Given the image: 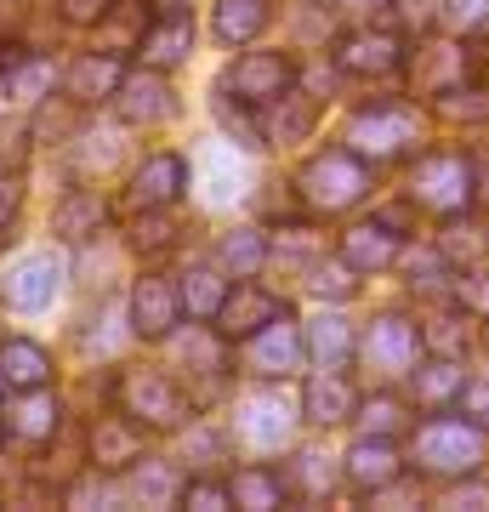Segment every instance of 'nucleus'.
Segmentation results:
<instances>
[{"label":"nucleus","instance_id":"obj_30","mask_svg":"<svg viewBox=\"0 0 489 512\" xmlns=\"http://www.w3.org/2000/svg\"><path fill=\"white\" fill-rule=\"evenodd\" d=\"M228 490H234V507H245V512H273V507H285L290 484L273 473V467H239V473L228 478Z\"/></svg>","mask_w":489,"mask_h":512},{"label":"nucleus","instance_id":"obj_33","mask_svg":"<svg viewBox=\"0 0 489 512\" xmlns=\"http://www.w3.org/2000/svg\"><path fill=\"white\" fill-rule=\"evenodd\" d=\"M262 262H268V239L256 234V228H228L217 239V268L234 279H251L262 274Z\"/></svg>","mask_w":489,"mask_h":512},{"label":"nucleus","instance_id":"obj_41","mask_svg":"<svg viewBox=\"0 0 489 512\" xmlns=\"http://www.w3.org/2000/svg\"><path fill=\"white\" fill-rule=\"evenodd\" d=\"M308 291L319 296V302H347V296L359 291V279H353V268H347V262H319V268H313V279H308Z\"/></svg>","mask_w":489,"mask_h":512},{"label":"nucleus","instance_id":"obj_1","mask_svg":"<svg viewBox=\"0 0 489 512\" xmlns=\"http://www.w3.org/2000/svg\"><path fill=\"white\" fill-rule=\"evenodd\" d=\"M364 194H370V165H364V154H353V148H325V154H313V160L302 165V177H296V200L308 205V211H325V217L359 205Z\"/></svg>","mask_w":489,"mask_h":512},{"label":"nucleus","instance_id":"obj_13","mask_svg":"<svg viewBox=\"0 0 489 512\" xmlns=\"http://www.w3.org/2000/svg\"><path fill=\"white\" fill-rule=\"evenodd\" d=\"M188 194V160L182 154H148L137 171H131V194L126 205L131 211H165Z\"/></svg>","mask_w":489,"mask_h":512},{"label":"nucleus","instance_id":"obj_39","mask_svg":"<svg viewBox=\"0 0 489 512\" xmlns=\"http://www.w3.org/2000/svg\"><path fill=\"white\" fill-rule=\"evenodd\" d=\"M438 114L455 120V126H484L489 120V86H450V92L433 97Z\"/></svg>","mask_w":489,"mask_h":512},{"label":"nucleus","instance_id":"obj_38","mask_svg":"<svg viewBox=\"0 0 489 512\" xmlns=\"http://www.w3.org/2000/svg\"><path fill=\"white\" fill-rule=\"evenodd\" d=\"M290 490L302 495V501H325L330 484H336V467H330V456H319V450H302V456L290 461Z\"/></svg>","mask_w":489,"mask_h":512},{"label":"nucleus","instance_id":"obj_51","mask_svg":"<svg viewBox=\"0 0 489 512\" xmlns=\"http://www.w3.org/2000/svg\"><path fill=\"white\" fill-rule=\"evenodd\" d=\"M12 63H18V52H12V46H0V80L12 74Z\"/></svg>","mask_w":489,"mask_h":512},{"label":"nucleus","instance_id":"obj_21","mask_svg":"<svg viewBox=\"0 0 489 512\" xmlns=\"http://www.w3.org/2000/svg\"><path fill=\"white\" fill-rule=\"evenodd\" d=\"M120 80H126V69H120V57L114 52H86V57H74L69 63L63 92H69L74 109H86V103H103V97L120 92Z\"/></svg>","mask_w":489,"mask_h":512},{"label":"nucleus","instance_id":"obj_48","mask_svg":"<svg viewBox=\"0 0 489 512\" xmlns=\"http://www.w3.org/2000/svg\"><path fill=\"white\" fill-rule=\"evenodd\" d=\"M18 205H23V183H18V177H6V171H0V228H6V222L18 217Z\"/></svg>","mask_w":489,"mask_h":512},{"label":"nucleus","instance_id":"obj_43","mask_svg":"<svg viewBox=\"0 0 489 512\" xmlns=\"http://www.w3.org/2000/svg\"><path fill=\"white\" fill-rule=\"evenodd\" d=\"M182 501L200 512H222V507H234V490L217 484V478H194V484H182Z\"/></svg>","mask_w":489,"mask_h":512},{"label":"nucleus","instance_id":"obj_26","mask_svg":"<svg viewBox=\"0 0 489 512\" xmlns=\"http://www.w3.org/2000/svg\"><path fill=\"white\" fill-rule=\"evenodd\" d=\"M0 370H6V387L29 393V387L52 382V353L29 342V336H12V342H0Z\"/></svg>","mask_w":489,"mask_h":512},{"label":"nucleus","instance_id":"obj_4","mask_svg":"<svg viewBox=\"0 0 489 512\" xmlns=\"http://www.w3.org/2000/svg\"><path fill=\"white\" fill-rule=\"evenodd\" d=\"M410 205L433 211V217H461L472 205V160L467 154H421L410 171Z\"/></svg>","mask_w":489,"mask_h":512},{"label":"nucleus","instance_id":"obj_10","mask_svg":"<svg viewBox=\"0 0 489 512\" xmlns=\"http://www.w3.org/2000/svg\"><path fill=\"white\" fill-rule=\"evenodd\" d=\"M182 325V291L160 274H143L131 285V336L143 342H165Z\"/></svg>","mask_w":489,"mask_h":512},{"label":"nucleus","instance_id":"obj_17","mask_svg":"<svg viewBox=\"0 0 489 512\" xmlns=\"http://www.w3.org/2000/svg\"><path fill=\"white\" fill-rule=\"evenodd\" d=\"M188 52H194V18L182 12V6H160V18L148 23L143 46H137V57H143V69H177V63H188Z\"/></svg>","mask_w":489,"mask_h":512},{"label":"nucleus","instance_id":"obj_12","mask_svg":"<svg viewBox=\"0 0 489 512\" xmlns=\"http://www.w3.org/2000/svg\"><path fill=\"white\" fill-rule=\"evenodd\" d=\"M342 473H347V484H353L359 495H387L404 478V456H399V444L393 439L364 433V439L342 456Z\"/></svg>","mask_w":489,"mask_h":512},{"label":"nucleus","instance_id":"obj_5","mask_svg":"<svg viewBox=\"0 0 489 512\" xmlns=\"http://www.w3.org/2000/svg\"><path fill=\"white\" fill-rule=\"evenodd\" d=\"M109 393H114V404H120L131 421H143V427H182V421L194 416L165 370H120Z\"/></svg>","mask_w":489,"mask_h":512},{"label":"nucleus","instance_id":"obj_11","mask_svg":"<svg viewBox=\"0 0 489 512\" xmlns=\"http://www.w3.org/2000/svg\"><path fill=\"white\" fill-rule=\"evenodd\" d=\"M86 456L97 473H126L143 461V421H131L126 410H114V416H97L86 433Z\"/></svg>","mask_w":489,"mask_h":512},{"label":"nucleus","instance_id":"obj_8","mask_svg":"<svg viewBox=\"0 0 489 512\" xmlns=\"http://www.w3.org/2000/svg\"><path fill=\"white\" fill-rule=\"evenodd\" d=\"M308 359V342H302V325L285 313H273L262 330H251L245 336V370H256V376H268V382H279V376H290V370Z\"/></svg>","mask_w":489,"mask_h":512},{"label":"nucleus","instance_id":"obj_46","mask_svg":"<svg viewBox=\"0 0 489 512\" xmlns=\"http://www.w3.org/2000/svg\"><path fill=\"white\" fill-rule=\"evenodd\" d=\"M109 6L114 0H57V12H63L69 23H103L109 18Z\"/></svg>","mask_w":489,"mask_h":512},{"label":"nucleus","instance_id":"obj_14","mask_svg":"<svg viewBox=\"0 0 489 512\" xmlns=\"http://www.w3.org/2000/svg\"><path fill=\"white\" fill-rule=\"evenodd\" d=\"M399 63H404V40L393 35V29H353V35L336 40V69H342V74L387 80Z\"/></svg>","mask_w":489,"mask_h":512},{"label":"nucleus","instance_id":"obj_19","mask_svg":"<svg viewBox=\"0 0 489 512\" xmlns=\"http://www.w3.org/2000/svg\"><path fill=\"white\" fill-rule=\"evenodd\" d=\"M290 427H296V416H290V404L279 393H251L239 404V439L251 450H285Z\"/></svg>","mask_w":489,"mask_h":512},{"label":"nucleus","instance_id":"obj_27","mask_svg":"<svg viewBox=\"0 0 489 512\" xmlns=\"http://www.w3.org/2000/svg\"><path fill=\"white\" fill-rule=\"evenodd\" d=\"M12 433L29 439V444L57 439V433H63V404H57L46 387H29V393L18 399V410H12Z\"/></svg>","mask_w":489,"mask_h":512},{"label":"nucleus","instance_id":"obj_9","mask_svg":"<svg viewBox=\"0 0 489 512\" xmlns=\"http://www.w3.org/2000/svg\"><path fill=\"white\" fill-rule=\"evenodd\" d=\"M57 291H63V256L57 251H35V256H23L12 274L0 279V296H6V308H18V313H40V308H52Z\"/></svg>","mask_w":489,"mask_h":512},{"label":"nucleus","instance_id":"obj_6","mask_svg":"<svg viewBox=\"0 0 489 512\" xmlns=\"http://www.w3.org/2000/svg\"><path fill=\"white\" fill-rule=\"evenodd\" d=\"M290 80H296V63L285 52H245L234 57L228 69H222V92H234V103H251V109H268L273 97L290 92Z\"/></svg>","mask_w":489,"mask_h":512},{"label":"nucleus","instance_id":"obj_42","mask_svg":"<svg viewBox=\"0 0 489 512\" xmlns=\"http://www.w3.org/2000/svg\"><path fill=\"white\" fill-rule=\"evenodd\" d=\"M438 23H444V29H461V35H467V29L489 23V0H444V6H438Z\"/></svg>","mask_w":489,"mask_h":512},{"label":"nucleus","instance_id":"obj_23","mask_svg":"<svg viewBox=\"0 0 489 512\" xmlns=\"http://www.w3.org/2000/svg\"><path fill=\"white\" fill-rule=\"evenodd\" d=\"M103 217H109L103 194H97V188H74V194H63V200H57L52 234L63 239V245H80V239H91L97 228H103Z\"/></svg>","mask_w":489,"mask_h":512},{"label":"nucleus","instance_id":"obj_7","mask_svg":"<svg viewBox=\"0 0 489 512\" xmlns=\"http://www.w3.org/2000/svg\"><path fill=\"white\" fill-rule=\"evenodd\" d=\"M359 353H364V365L381 370V376H410L427 348H421V325H410L404 313H381V319H370Z\"/></svg>","mask_w":489,"mask_h":512},{"label":"nucleus","instance_id":"obj_47","mask_svg":"<svg viewBox=\"0 0 489 512\" xmlns=\"http://www.w3.org/2000/svg\"><path fill=\"white\" fill-rule=\"evenodd\" d=\"M478 473H467V484H455L444 507H489V484H472Z\"/></svg>","mask_w":489,"mask_h":512},{"label":"nucleus","instance_id":"obj_31","mask_svg":"<svg viewBox=\"0 0 489 512\" xmlns=\"http://www.w3.org/2000/svg\"><path fill=\"white\" fill-rule=\"evenodd\" d=\"M222 46H245L268 29V0H217V18H211Z\"/></svg>","mask_w":489,"mask_h":512},{"label":"nucleus","instance_id":"obj_49","mask_svg":"<svg viewBox=\"0 0 489 512\" xmlns=\"http://www.w3.org/2000/svg\"><path fill=\"white\" fill-rule=\"evenodd\" d=\"M188 450H194L200 461H217L222 456V439H217V433H194V439H188Z\"/></svg>","mask_w":489,"mask_h":512},{"label":"nucleus","instance_id":"obj_32","mask_svg":"<svg viewBox=\"0 0 489 512\" xmlns=\"http://www.w3.org/2000/svg\"><path fill=\"white\" fill-rule=\"evenodd\" d=\"M148 12L143 6H120V0H114L109 6V18L97 23V52H114V57H126V52H137V46H143V35H148Z\"/></svg>","mask_w":489,"mask_h":512},{"label":"nucleus","instance_id":"obj_16","mask_svg":"<svg viewBox=\"0 0 489 512\" xmlns=\"http://www.w3.org/2000/svg\"><path fill=\"white\" fill-rule=\"evenodd\" d=\"M114 109L126 126H165L177 114V92L160 80V69H143V74H126L120 92H114Z\"/></svg>","mask_w":489,"mask_h":512},{"label":"nucleus","instance_id":"obj_22","mask_svg":"<svg viewBox=\"0 0 489 512\" xmlns=\"http://www.w3.org/2000/svg\"><path fill=\"white\" fill-rule=\"evenodd\" d=\"M313 126H319V97L285 92V97H273V103H268V126H262V143H273V148L308 143Z\"/></svg>","mask_w":489,"mask_h":512},{"label":"nucleus","instance_id":"obj_44","mask_svg":"<svg viewBox=\"0 0 489 512\" xmlns=\"http://www.w3.org/2000/svg\"><path fill=\"white\" fill-rule=\"evenodd\" d=\"M171 234H177V228H171L160 211H143V217H137V228H131V245H137V251H165V245H171Z\"/></svg>","mask_w":489,"mask_h":512},{"label":"nucleus","instance_id":"obj_53","mask_svg":"<svg viewBox=\"0 0 489 512\" xmlns=\"http://www.w3.org/2000/svg\"><path fill=\"white\" fill-rule=\"evenodd\" d=\"M484 353H489V325H484Z\"/></svg>","mask_w":489,"mask_h":512},{"label":"nucleus","instance_id":"obj_50","mask_svg":"<svg viewBox=\"0 0 489 512\" xmlns=\"http://www.w3.org/2000/svg\"><path fill=\"white\" fill-rule=\"evenodd\" d=\"M472 205H489V165H484V171L472 165Z\"/></svg>","mask_w":489,"mask_h":512},{"label":"nucleus","instance_id":"obj_36","mask_svg":"<svg viewBox=\"0 0 489 512\" xmlns=\"http://www.w3.org/2000/svg\"><path fill=\"white\" fill-rule=\"evenodd\" d=\"M472 342V330H467V313H438V319H427L421 325V348L433 353V359H461Z\"/></svg>","mask_w":489,"mask_h":512},{"label":"nucleus","instance_id":"obj_25","mask_svg":"<svg viewBox=\"0 0 489 512\" xmlns=\"http://www.w3.org/2000/svg\"><path fill=\"white\" fill-rule=\"evenodd\" d=\"M461 52L467 46H421L416 63H410V86L421 97H438V92H450V86H461V74H467Z\"/></svg>","mask_w":489,"mask_h":512},{"label":"nucleus","instance_id":"obj_15","mask_svg":"<svg viewBox=\"0 0 489 512\" xmlns=\"http://www.w3.org/2000/svg\"><path fill=\"white\" fill-rule=\"evenodd\" d=\"M273 313H285V302H279L273 291H262V285H251V279H239L234 291L222 296V308H217V319H211V325H217L222 342H245L251 330L268 325Z\"/></svg>","mask_w":489,"mask_h":512},{"label":"nucleus","instance_id":"obj_35","mask_svg":"<svg viewBox=\"0 0 489 512\" xmlns=\"http://www.w3.org/2000/svg\"><path fill=\"white\" fill-rule=\"evenodd\" d=\"M177 291H182V313L188 319H217L222 296H228V279H222V268H188V279Z\"/></svg>","mask_w":489,"mask_h":512},{"label":"nucleus","instance_id":"obj_34","mask_svg":"<svg viewBox=\"0 0 489 512\" xmlns=\"http://www.w3.org/2000/svg\"><path fill=\"white\" fill-rule=\"evenodd\" d=\"M126 495L131 501H143V507H177L182 501V478L165 467V461H137L131 467V484H126Z\"/></svg>","mask_w":489,"mask_h":512},{"label":"nucleus","instance_id":"obj_52","mask_svg":"<svg viewBox=\"0 0 489 512\" xmlns=\"http://www.w3.org/2000/svg\"><path fill=\"white\" fill-rule=\"evenodd\" d=\"M353 12H376V6H387V0H347Z\"/></svg>","mask_w":489,"mask_h":512},{"label":"nucleus","instance_id":"obj_24","mask_svg":"<svg viewBox=\"0 0 489 512\" xmlns=\"http://www.w3.org/2000/svg\"><path fill=\"white\" fill-rule=\"evenodd\" d=\"M302 342H308V359L319 370H342L353 353H359V342H353V325H347L342 313H319L313 325H302Z\"/></svg>","mask_w":489,"mask_h":512},{"label":"nucleus","instance_id":"obj_20","mask_svg":"<svg viewBox=\"0 0 489 512\" xmlns=\"http://www.w3.org/2000/svg\"><path fill=\"white\" fill-rule=\"evenodd\" d=\"M302 416L313 427H342V421L359 416V393H353V382H347L342 370H319L302 387Z\"/></svg>","mask_w":489,"mask_h":512},{"label":"nucleus","instance_id":"obj_56","mask_svg":"<svg viewBox=\"0 0 489 512\" xmlns=\"http://www.w3.org/2000/svg\"><path fill=\"white\" fill-rule=\"evenodd\" d=\"M0 433H6V427H0Z\"/></svg>","mask_w":489,"mask_h":512},{"label":"nucleus","instance_id":"obj_37","mask_svg":"<svg viewBox=\"0 0 489 512\" xmlns=\"http://www.w3.org/2000/svg\"><path fill=\"white\" fill-rule=\"evenodd\" d=\"M57 86V69L46 57H18L12 74H6V97H18V103H40V97H52Z\"/></svg>","mask_w":489,"mask_h":512},{"label":"nucleus","instance_id":"obj_2","mask_svg":"<svg viewBox=\"0 0 489 512\" xmlns=\"http://www.w3.org/2000/svg\"><path fill=\"white\" fill-rule=\"evenodd\" d=\"M484 427L472 416H433L427 427L416 433V467L421 473H438V478H467L484 467Z\"/></svg>","mask_w":489,"mask_h":512},{"label":"nucleus","instance_id":"obj_40","mask_svg":"<svg viewBox=\"0 0 489 512\" xmlns=\"http://www.w3.org/2000/svg\"><path fill=\"white\" fill-rule=\"evenodd\" d=\"M438 256L444 262H461V268H472L478 256H489V239H478V228L472 222H455V217H444V239H438Z\"/></svg>","mask_w":489,"mask_h":512},{"label":"nucleus","instance_id":"obj_28","mask_svg":"<svg viewBox=\"0 0 489 512\" xmlns=\"http://www.w3.org/2000/svg\"><path fill=\"white\" fill-rule=\"evenodd\" d=\"M359 421H364V433H376V439H399V433H410V427H416V404L404 399V393L376 387V393L359 404Z\"/></svg>","mask_w":489,"mask_h":512},{"label":"nucleus","instance_id":"obj_3","mask_svg":"<svg viewBox=\"0 0 489 512\" xmlns=\"http://www.w3.org/2000/svg\"><path fill=\"white\" fill-rule=\"evenodd\" d=\"M347 148L364 154V160H399V154H416L421 148V114L410 109V103H370V109L353 114Z\"/></svg>","mask_w":489,"mask_h":512},{"label":"nucleus","instance_id":"obj_55","mask_svg":"<svg viewBox=\"0 0 489 512\" xmlns=\"http://www.w3.org/2000/svg\"><path fill=\"white\" fill-rule=\"evenodd\" d=\"M160 6H182V0H160Z\"/></svg>","mask_w":489,"mask_h":512},{"label":"nucleus","instance_id":"obj_54","mask_svg":"<svg viewBox=\"0 0 489 512\" xmlns=\"http://www.w3.org/2000/svg\"><path fill=\"white\" fill-rule=\"evenodd\" d=\"M0 393H6V370H0Z\"/></svg>","mask_w":489,"mask_h":512},{"label":"nucleus","instance_id":"obj_45","mask_svg":"<svg viewBox=\"0 0 489 512\" xmlns=\"http://www.w3.org/2000/svg\"><path fill=\"white\" fill-rule=\"evenodd\" d=\"M455 404H461V416H472L478 427H489V376H484V382H467Z\"/></svg>","mask_w":489,"mask_h":512},{"label":"nucleus","instance_id":"obj_29","mask_svg":"<svg viewBox=\"0 0 489 512\" xmlns=\"http://www.w3.org/2000/svg\"><path fill=\"white\" fill-rule=\"evenodd\" d=\"M410 382H416V404H421V410H444V404L461 399L467 376L455 370V359H433V353H427V365L410 370Z\"/></svg>","mask_w":489,"mask_h":512},{"label":"nucleus","instance_id":"obj_18","mask_svg":"<svg viewBox=\"0 0 489 512\" xmlns=\"http://www.w3.org/2000/svg\"><path fill=\"white\" fill-rule=\"evenodd\" d=\"M404 251V234L399 228H387L381 217L359 222V228H347L342 234V262L353 274H381V268H393Z\"/></svg>","mask_w":489,"mask_h":512}]
</instances>
